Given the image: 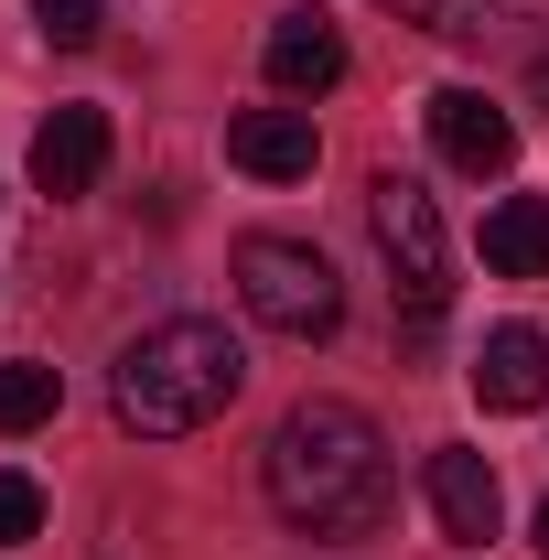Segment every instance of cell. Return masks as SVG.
Listing matches in <instances>:
<instances>
[{
  "label": "cell",
  "mask_w": 549,
  "mask_h": 560,
  "mask_svg": "<svg viewBox=\"0 0 549 560\" xmlns=\"http://www.w3.org/2000/svg\"><path fill=\"white\" fill-rule=\"evenodd\" d=\"M237 388H248V346H237L226 324H206V313H173V324L130 335L119 366H108V410H119V431H140V442L206 431Z\"/></svg>",
  "instance_id": "cell-2"
},
{
  "label": "cell",
  "mask_w": 549,
  "mask_h": 560,
  "mask_svg": "<svg viewBox=\"0 0 549 560\" xmlns=\"http://www.w3.org/2000/svg\"><path fill=\"white\" fill-rule=\"evenodd\" d=\"M33 528H44V486H33L22 464H0V550H22Z\"/></svg>",
  "instance_id": "cell-13"
},
{
  "label": "cell",
  "mask_w": 549,
  "mask_h": 560,
  "mask_svg": "<svg viewBox=\"0 0 549 560\" xmlns=\"http://www.w3.org/2000/svg\"><path fill=\"white\" fill-rule=\"evenodd\" d=\"M420 486H431V517H442V539H453V550H484V539H495L506 486H495V464H484V453H464V442H453V453H431V475H420Z\"/></svg>",
  "instance_id": "cell-9"
},
{
  "label": "cell",
  "mask_w": 549,
  "mask_h": 560,
  "mask_svg": "<svg viewBox=\"0 0 549 560\" xmlns=\"http://www.w3.org/2000/svg\"><path fill=\"white\" fill-rule=\"evenodd\" d=\"M366 226H377V259L399 280L410 324H442V302H453V237H442L431 184H420V173H377V184H366Z\"/></svg>",
  "instance_id": "cell-3"
},
{
  "label": "cell",
  "mask_w": 549,
  "mask_h": 560,
  "mask_svg": "<svg viewBox=\"0 0 549 560\" xmlns=\"http://www.w3.org/2000/svg\"><path fill=\"white\" fill-rule=\"evenodd\" d=\"M55 410H66V377H55V366H33V355H11V366H0V442L44 431Z\"/></svg>",
  "instance_id": "cell-12"
},
{
  "label": "cell",
  "mask_w": 549,
  "mask_h": 560,
  "mask_svg": "<svg viewBox=\"0 0 549 560\" xmlns=\"http://www.w3.org/2000/svg\"><path fill=\"white\" fill-rule=\"evenodd\" d=\"M484 270L495 280H549V195L484 206Z\"/></svg>",
  "instance_id": "cell-11"
},
{
  "label": "cell",
  "mask_w": 549,
  "mask_h": 560,
  "mask_svg": "<svg viewBox=\"0 0 549 560\" xmlns=\"http://www.w3.org/2000/svg\"><path fill=\"white\" fill-rule=\"evenodd\" d=\"M528 539H539V550H549V495H539V528H528Z\"/></svg>",
  "instance_id": "cell-16"
},
{
  "label": "cell",
  "mask_w": 549,
  "mask_h": 560,
  "mask_svg": "<svg viewBox=\"0 0 549 560\" xmlns=\"http://www.w3.org/2000/svg\"><path fill=\"white\" fill-rule=\"evenodd\" d=\"M431 151H442L453 173H475V184H484V173L517 162V119H506L484 86H442V97H431Z\"/></svg>",
  "instance_id": "cell-6"
},
{
  "label": "cell",
  "mask_w": 549,
  "mask_h": 560,
  "mask_svg": "<svg viewBox=\"0 0 549 560\" xmlns=\"http://www.w3.org/2000/svg\"><path fill=\"white\" fill-rule=\"evenodd\" d=\"M33 22H44V44H97V33H108V0H33Z\"/></svg>",
  "instance_id": "cell-14"
},
{
  "label": "cell",
  "mask_w": 549,
  "mask_h": 560,
  "mask_svg": "<svg viewBox=\"0 0 549 560\" xmlns=\"http://www.w3.org/2000/svg\"><path fill=\"white\" fill-rule=\"evenodd\" d=\"M259 486H270L280 528H302V539H366L388 517V431L355 399H302V410H280L270 453H259Z\"/></svg>",
  "instance_id": "cell-1"
},
{
  "label": "cell",
  "mask_w": 549,
  "mask_h": 560,
  "mask_svg": "<svg viewBox=\"0 0 549 560\" xmlns=\"http://www.w3.org/2000/svg\"><path fill=\"white\" fill-rule=\"evenodd\" d=\"M226 162L259 173V184H302L324 162V130H313V108H237L226 119Z\"/></svg>",
  "instance_id": "cell-7"
},
{
  "label": "cell",
  "mask_w": 549,
  "mask_h": 560,
  "mask_svg": "<svg viewBox=\"0 0 549 560\" xmlns=\"http://www.w3.org/2000/svg\"><path fill=\"white\" fill-rule=\"evenodd\" d=\"M259 66H270L280 108H313V97H335V86H344V33L324 22V11H280L270 44H259Z\"/></svg>",
  "instance_id": "cell-5"
},
{
  "label": "cell",
  "mask_w": 549,
  "mask_h": 560,
  "mask_svg": "<svg viewBox=\"0 0 549 560\" xmlns=\"http://www.w3.org/2000/svg\"><path fill=\"white\" fill-rule=\"evenodd\" d=\"M97 173H108V108H55L44 130H33V195H97Z\"/></svg>",
  "instance_id": "cell-8"
},
{
  "label": "cell",
  "mask_w": 549,
  "mask_h": 560,
  "mask_svg": "<svg viewBox=\"0 0 549 560\" xmlns=\"http://www.w3.org/2000/svg\"><path fill=\"white\" fill-rule=\"evenodd\" d=\"M237 302L291 335V346H313V335H335L344 324V280L324 248H302V237H237Z\"/></svg>",
  "instance_id": "cell-4"
},
{
  "label": "cell",
  "mask_w": 549,
  "mask_h": 560,
  "mask_svg": "<svg viewBox=\"0 0 549 560\" xmlns=\"http://www.w3.org/2000/svg\"><path fill=\"white\" fill-rule=\"evenodd\" d=\"M475 399L484 410H539L549 399V335L539 324H495L475 346Z\"/></svg>",
  "instance_id": "cell-10"
},
{
  "label": "cell",
  "mask_w": 549,
  "mask_h": 560,
  "mask_svg": "<svg viewBox=\"0 0 549 560\" xmlns=\"http://www.w3.org/2000/svg\"><path fill=\"white\" fill-rule=\"evenodd\" d=\"M528 86H539V108H549V55H539V66H528Z\"/></svg>",
  "instance_id": "cell-15"
}]
</instances>
